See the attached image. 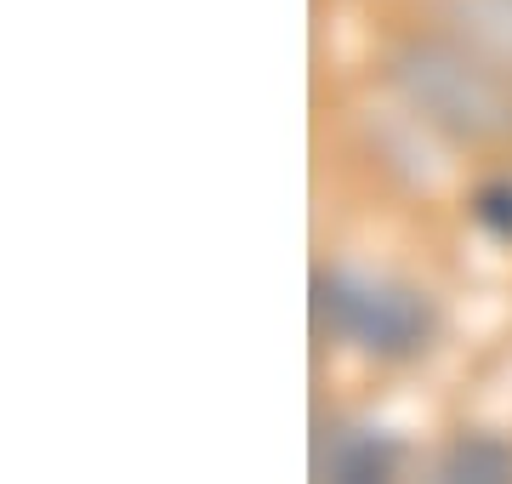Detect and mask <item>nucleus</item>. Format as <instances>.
<instances>
[{
	"mask_svg": "<svg viewBox=\"0 0 512 484\" xmlns=\"http://www.w3.org/2000/svg\"><path fill=\"white\" fill-rule=\"evenodd\" d=\"M404 109L456 143H501L512 137V80L484 52L456 40H404L387 63Z\"/></svg>",
	"mask_w": 512,
	"mask_h": 484,
	"instance_id": "nucleus-1",
	"label": "nucleus"
},
{
	"mask_svg": "<svg viewBox=\"0 0 512 484\" xmlns=\"http://www.w3.org/2000/svg\"><path fill=\"white\" fill-rule=\"evenodd\" d=\"M313 325L330 342H348L370 359H416L433 331L439 308L410 280L393 274H348V268H319L313 274Z\"/></svg>",
	"mask_w": 512,
	"mask_h": 484,
	"instance_id": "nucleus-2",
	"label": "nucleus"
},
{
	"mask_svg": "<svg viewBox=\"0 0 512 484\" xmlns=\"http://www.w3.org/2000/svg\"><path fill=\"white\" fill-rule=\"evenodd\" d=\"M313 473L336 484H382L399 473V439L365 422H336L313 445Z\"/></svg>",
	"mask_w": 512,
	"mask_h": 484,
	"instance_id": "nucleus-3",
	"label": "nucleus"
},
{
	"mask_svg": "<svg viewBox=\"0 0 512 484\" xmlns=\"http://www.w3.org/2000/svg\"><path fill=\"white\" fill-rule=\"evenodd\" d=\"M433 473L456 484H501L512 479V445L495 439V433H461V439H450L439 450Z\"/></svg>",
	"mask_w": 512,
	"mask_h": 484,
	"instance_id": "nucleus-4",
	"label": "nucleus"
},
{
	"mask_svg": "<svg viewBox=\"0 0 512 484\" xmlns=\"http://www.w3.org/2000/svg\"><path fill=\"white\" fill-rule=\"evenodd\" d=\"M473 223L495 240H512V177H495L473 194Z\"/></svg>",
	"mask_w": 512,
	"mask_h": 484,
	"instance_id": "nucleus-5",
	"label": "nucleus"
}]
</instances>
